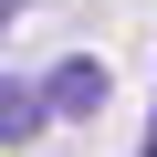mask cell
Segmentation results:
<instances>
[{
    "label": "cell",
    "mask_w": 157,
    "mask_h": 157,
    "mask_svg": "<svg viewBox=\"0 0 157 157\" xmlns=\"http://www.w3.org/2000/svg\"><path fill=\"white\" fill-rule=\"evenodd\" d=\"M94 105H105V63H94V52L52 63V84H42V115H94Z\"/></svg>",
    "instance_id": "cell-1"
},
{
    "label": "cell",
    "mask_w": 157,
    "mask_h": 157,
    "mask_svg": "<svg viewBox=\"0 0 157 157\" xmlns=\"http://www.w3.org/2000/svg\"><path fill=\"white\" fill-rule=\"evenodd\" d=\"M42 126V105H32V84H0V147H21Z\"/></svg>",
    "instance_id": "cell-2"
},
{
    "label": "cell",
    "mask_w": 157,
    "mask_h": 157,
    "mask_svg": "<svg viewBox=\"0 0 157 157\" xmlns=\"http://www.w3.org/2000/svg\"><path fill=\"white\" fill-rule=\"evenodd\" d=\"M147 157H157V115H147Z\"/></svg>",
    "instance_id": "cell-3"
},
{
    "label": "cell",
    "mask_w": 157,
    "mask_h": 157,
    "mask_svg": "<svg viewBox=\"0 0 157 157\" xmlns=\"http://www.w3.org/2000/svg\"><path fill=\"white\" fill-rule=\"evenodd\" d=\"M11 11H21V0H0V21H11Z\"/></svg>",
    "instance_id": "cell-4"
}]
</instances>
